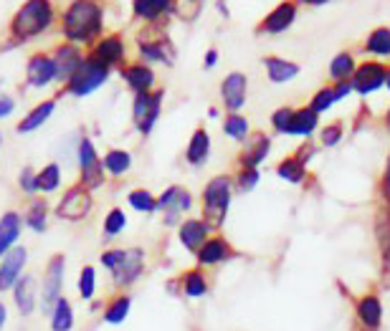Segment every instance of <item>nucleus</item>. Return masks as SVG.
<instances>
[{"label":"nucleus","instance_id":"c756f323","mask_svg":"<svg viewBox=\"0 0 390 331\" xmlns=\"http://www.w3.org/2000/svg\"><path fill=\"white\" fill-rule=\"evenodd\" d=\"M317 124H320V114L312 111L309 106H302V109L294 111V124H292V131H289V137L309 139L317 131Z\"/></svg>","mask_w":390,"mask_h":331},{"label":"nucleus","instance_id":"6e6552de","mask_svg":"<svg viewBox=\"0 0 390 331\" xmlns=\"http://www.w3.org/2000/svg\"><path fill=\"white\" fill-rule=\"evenodd\" d=\"M385 76H388V66L380 61H365L357 66L355 76H352V91L360 97H370L377 89L385 86Z\"/></svg>","mask_w":390,"mask_h":331},{"label":"nucleus","instance_id":"423d86ee","mask_svg":"<svg viewBox=\"0 0 390 331\" xmlns=\"http://www.w3.org/2000/svg\"><path fill=\"white\" fill-rule=\"evenodd\" d=\"M91 207H94L91 193L84 185H77V187H69V190L63 193L61 202L56 205V215H58L61 220L77 223V220H84V218L91 213Z\"/></svg>","mask_w":390,"mask_h":331},{"label":"nucleus","instance_id":"79ce46f5","mask_svg":"<svg viewBox=\"0 0 390 331\" xmlns=\"http://www.w3.org/2000/svg\"><path fill=\"white\" fill-rule=\"evenodd\" d=\"M127 202L137 210V213H155L157 210V200H155V195L150 190H132V193L127 195Z\"/></svg>","mask_w":390,"mask_h":331},{"label":"nucleus","instance_id":"052dcab7","mask_svg":"<svg viewBox=\"0 0 390 331\" xmlns=\"http://www.w3.org/2000/svg\"><path fill=\"white\" fill-rule=\"evenodd\" d=\"M385 86L390 89V66H388V76H385Z\"/></svg>","mask_w":390,"mask_h":331},{"label":"nucleus","instance_id":"f3484780","mask_svg":"<svg viewBox=\"0 0 390 331\" xmlns=\"http://www.w3.org/2000/svg\"><path fill=\"white\" fill-rule=\"evenodd\" d=\"M210 225L203 218H190V220H185L180 225V230H178V238H180L182 248L188 250V253H198V250L203 248V243L210 238Z\"/></svg>","mask_w":390,"mask_h":331},{"label":"nucleus","instance_id":"5fc2aeb1","mask_svg":"<svg viewBox=\"0 0 390 331\" xmlns=\"http://www.w3.org/2000/svg\"><path fill=\"white\" fill-rule=\"evenodd\" d=\"M15 109V99H10L8 94H0V119L10 117Z\"/></svg>","mask_w":390,"mask_h":331},{"label":"nucleus","instance_id":"2eb2a0df","mask_svg":"<svg viewBox=\"0 0 390 331\" xmlns=\"http://www.w3.org/2000/svg\"><path fill=\"white\" fill-rule=\"evenodd\" d=\"M246 89H249V81L241 71H233L228 76L223 79L221 83V99L223 106L228 109V114H238L241 106L246 104Z\"/></svg>","mask_w":390,"mask_h":331},{"label":"nucleus","instance_id":"f257e3e1","mask_svg":"<svg viewBox=\"0 0 390 331\" xmlns=\"http://www.w3.org/2000/svg\"><path fill=\"white\" fill-rule=\"evenodd\" d=\"M102 31V6L94 0H74L63 13V35L71 43L91 41Z\"/></svg>","mask_w":390,"mask_h":331},{"label":"nucleus","instance_id":"7c9ffc66","mask_svg":"<svg viewBox=\"0 0 390 331\" xmlns=\"http://www.w3.org/2000/svg\"><path fill=\"white\" fill-rule=\"evenodd\" d=\"M173 0H132V10L142 21H157L160 15L173 13Z\"/></svg>","mask_w":390,"mask_h":331},{"label":"nucleus","instance_id":"49530a36","mask_svg":"<svg viewBox=\"0 0 390 331\" xmlns=\"http://www.w3.org/2000/svg\"><path fill=\"white\" fill-rule=\"evenodd\" d=\"M94 291H97V268L94 266H84L81 276H79V293H81V298L89 301L94 296Z\"/></svg>","mask_w":390,"mask_h":331},{"label":"nucleus","instance_id":"dca6fc26","mask_svg":"<svg viewBox=\"0 0 390 331\" xmlns=\"http://www.w3.org/2000/svg\"><path fill=\"white\" fill-rule=\"evenodd\" d=\"M269 152H272V139L266 137L264 131H256V134H251L246 139L244 152L238 157V165L246 167V170H258V165L269 157Z\"/></svg>","mask_w":390,"mask_h":331},{"label":"nucleus","instance_id":"4be33fe9","mask_svg":"<svg viewBox=\"0 0 390 331\" xmlns=\"http://www.w3.org/2000/svg\"><path fill=\"white\" fill-rule=\"evenodd\" d=\"M91 58H97L99 63H104L107 69L119 66V63L125 61V43H122L119 35H107V38H102V41L94 46Z\"/></svg>","mask_w":390,"mask_h":331},{"label":"nucleus","instance_id":"473e14b6","mask_svg":"<svg viewBox=\"0 0 390 331\" xmlns=\"http://www.w3.org/2000/svg\"><path fill=\"white\" fill-rule=\"evenodd\" d=\"M375 238H377V248H380V253H383V266L385 268H390V207L377 210Z\"/></svg>","mask_w":390,"mask_h":331},{"label":"nucleus","instance_id":"bf43d9fd","mask_svg":"<svg viewBox=\"0 0 390 331\" xmlns=\"http://www.w3.org/2000/svg\"><path fill=\"white\" fill-rule=\"evenodd\" d=\"M6 321H8V311H6V304L0 301V331H3V326H6Z\"/></svg>","mask_w":390,"mask_h":331},{"label":"nucleus","instance_id":"3c124183","mask_svg":"<svg viewBox=\"0 0 390 331\" xmlns=\"http://www.w3.org/2000/svg\"><path fill=\"white\" fill-rule=\"evenodd\" d=\"M18 182H21V190L23 193H28V195H33V193H38V175L31 170V167H26L21 172V177H18Z\"/></svg>","mask_w":390,"mask_h":331},{"label":"nucleus","instance_id":"0eeeda50","mask_svg":"<svg viewBox=\"0 0 390 331\" xmlns=\"http://www.w3.org/2000/svg\"><path fill=\"white\" fill-rule=\"evenodd\" d=\"M79 167H81V185L86 190L102 187V182H104V165L99 159L94 142L86 137L79 142Z\"/></svg>","mask_w":390,"mask_h":331},{"label":"nucleus","instance_id":"9d476101","mask_svg":"<svg viewBox=\"0 0 390 331\" xmlns=\"http://www.w3.org/2000/svg\"><path fill=\"white\" fill-rule=\"evenodd\" d=\"M355 318L360 331H380V326H383V298H380V293H362L355 301Z\"/></svg>","mask_w":390,"mask_h":331},{"label":"nucleus","instance_id":"c03bdc74","mask_svg":"<svg viewBox=\"0 0 390 331\" xmlns=\"http://www.w3.org/2000/svg\"><path fill=\"white\" fill-rule=\"evenodd\" d=\"M294 111L292 106H281V109H276L272 114V127L276 134H289L292 131V124H294Z\"/></svg>","mask_w":390,"mask_h":331},{"label":"nucleus","instance_id":"37998d69","mask_svg":"<svg viewBox=\"0 0 390 331\" xmlns=\"http://www.w3.org/2000/svg\"><path fill=\"white\" fill-rule=\"evenodd\" d=\"M127 228V218L125 213L119 210V207H114V210H109L104 218V238L109 241V238H117L122 230Z\"/></svg>","mask_w":390,"mask_h":331},{"label":"nucleus","instance_id":"20e7f679","mask_svg":"<svg viewBox=\"0 0 390 331\" xmlns=\"http://www.w3.org/2000/svg\"><path fill=\"white\" fill-rule=\"evenodd\" d=\"M109 79V69L104 63H99L97 58H86V61L79 66V71L69 79V94L71 97H89L91 91H97L102 83Z\"/></svg>","mask_w":390,"mask_h":331},{"label":"nucleus","instance_id":"864d4df0","mask_svg":"<svg viewBox=\"0 0 390 331\" xmlns=\"http://www.w3.org/2000/svg\"><path fill=\"white\" fill-rule=\"evenodd\" d=\"M314 152H317V147H314L312 142H309V139H306L304 145H302L299 150H297V152H294V154H297V157H299L302 162H304V165H309V159L314 157Z\"/></svg>","mask_w":390,"mask_h":331},{"label":"nucleus","instance_id":"f03ea898","mask_svg":"<svg viewBox=\"0 0 390 331\" xmlns=\"http://www.w3.org/2000/svg\"><path fill=\"white\" fill-rule=\"evenodd\" d=\"M51 21H54L51 0H26L10 23V38H15L18 43L28 41V38L43 33L51 26Z\"/></svg>","mask_w":390,"mask_h":331},{"label":"nucleus","instance_id":"412c9836","mask_svg":"<svg viewBox=\"0 0 390 331\" xmlns=\"http://www.w3.org/2000/svg\"><path fill=\"white\" fill-rule=\"evenodd\" d=\"M13 298H15V306H18V314L21 316H31L36 311V306H38V283H36V278L23 276L21 281L15 283Z\"/></svg>","mask_w":390,"mask_h":331},{"label":"nucleus","instance_id":"a19ab883","mask_svg":"<svg viewBox=\"0 0 390 331\" xmlns=\"http://www.w3.org/2000/svg\"><path fill=\"white\" fill-rule=\"evenodd\" d=\"M58 187H61V167L51 162L38 172V190L41 193H56Z\"/></svg>","mask_w":390,"mask_h":331},{"label":"nucleus","instance_id":"2f4dec72","mask_svg":"<svg viewBox=\"0 0 390 331\" xmlns=\"http://www.w3.org/2000/svg\"><path fill=\"white\" fill-rule=\"evenodd\" d=\"M365 54L377 56V58H390V28L388 26H377L373 28L365 38Z\"/></svg>","mask_w":390,"mask_h":331},{"label":"nucleus","instance_id":"58836bf2","mask_svg":"<svg viewBox=\"0 0 390 331\" xmlns=\"http://www.w3.org/2000/svg\"><path fill=\"white\" fill-rule=\"evenodd\" d=\"M26 225L33 233H43V230L49 228V207L43 200H33V205L28 207L26 213Z\"/></svg>","mask_w":390,"mask_h":331},{"label":"nucleus","instance_id":"e433bc0d","mask_svg":"<svg viewBox=\"0 0 390 331\" xmlns=\"http://www.w3.org/2000/svg\"><path fill=\"white\" fill-rule=\"evenodd\" d=\"M180 281H182V293L188 298H201L208 293V278H205V273L201 268L188 271Z\"/></svg>","mask_w":390,"mask_h":331},{"label":"nucleus","instance_id":"ddd939ff","mask_svg":"<svg viewBox=\"0 0 390 331\" xmlns=\"http://www.w3.org/2000/svg\"><path fill=\"white\" fill-rule=\"evenodd\" d=\"M142 271H145V250L130 248L127 250L125 263H122L119 268L111 271V283H114L117 289H130V286H134V283L139 281Z\"/></svg>","mask_w":390,"mask_h":331},{"label":"nucleus","instance_id":"393cba45","mask_svg":"<svg viewBox=\"0 0 390 331\" xmlns=\"http://www.w3.org/2000/svg\"><path fill=\"white\" fill-rule=\"evenodd\" d=\"M127 86L134 91V94H145V91H153L155 86V71L145 63H132L122 71Z\"/></svg>","mask_w":390,"mask_h":331},{"label":"nucleus","instance_id":"ea45409f","mask_svg":"<svg viewBox=\"0 0 390 331\" xmlns=\"http://www.w3.org/2000/svg\"><path fill=\"white\" fill-rule=\"evenodd\" d=\"M223 131H226V137L236 139V142H246L251 137L249 119L241 117V114H228V117L223 119Z\"/></svg>","mask_w":390,"mask_h":331},{"label":"nucleus","instance_id":"6ab92c4d","mask_svg":"<svg viewBox=\"0 0 390 331\" xmlns=\"http://www.w3.org/2000/svg\"><path fill=\"white\" fill-rule=\"evenodd\" d=\"M195 258H198V266H221L233 258V248L223 235H216L203 243V248L195 253Z\"/></svg>","mask_w":390,"mask_h":331},{"label":"nucleus","instance_id":"39448f33","mask_svg":"<svg viewBox=\"0 0 390 331\" xmlns=\"http://www.w3.org/2000/svg\"><path fill=\"white\" fill-rule=\"evenodd\" d=\"M162 109V91H145V94H134L132 102V122L139 134H150L160 119Z\"/></svg>","mask_w":390,"mask_h":331},{"label":"nucleus","instance_id":"72a5a7b5","mask_svg":"<svg viewBox=\"0 0 390 331\" xmlns=\"http://www.w3.org/2000/svg\"><path fill=\"white\" fill-rule=\"evenodd\" d=\"M276 175L284 182H292V185H302L306 177V165L302 162L297 154H289V157H284L281 162L276 165Z\"/></svg>","mask_w":390,"mask_h":331},{"label":"nucleus","instance_id":"8fccbe9b","mask_svg":"<svg viewBox=\"0 0 390 331\" xmlns=\"http://www.w3.org/2000/svg\"><path fill=\"white\" fill-rule=\"evenodd\" d=\"M125 258H127V250L125 248L104 250V253H102V266H104V268H109V271H114V268H119V266L125 263Z\"/></svg>","mask_w":390,"mask_h":331},{"label":"nucleus","instance_id":"4d7b16f0","mask_svg":"<svg viewBox=\"0 0 390 331\" xmlns=\"http://www.w3.org/2000/svg\"><path fill=\"white\" fill-rule=\"evenodd\" d=\"M216 63H218V51L210 49L208 54H205V61H203V66H205V69H213Z\"/></svg>","mask_w":390,"mask_h":331},{"label":"nucleus","instance_id":"aec40b11","mask_svg":"<svg viewBox=\"0 0 390 331\" xmlns=\"http://www.w3.org/2000/svg\"><path fill=\"white\" fill-rule=\"evenodd\" d=\"M84 63L81 54H79L77 46H71V43H66V46H58L54 54V66H56V79L58 81H69L74 74L79 71V66Z\"/></svg>","mask_w":390,"mask_h":331},{"label":"nucleus","instance_id":"09e8293b","mask_svg":"<svg viewBox=\"0 0 390 331\" xmlns=\"http://www.w3.org/2000/svg\"><path fill=\"white\" fill-rule=\"evenodd\" d=\"M332 104H337V99H334V86H322L312 97V102H309V109L322 114V111H327Z\"/></svg>","mask_w":390,"mask_h":331},{"label":"nucleus","instance_id":"a18cd8bd","mask_svg":"<svg viewBox=\"0 0 390 331\" xmlns=\"http://www.w3.org/2000/svg\"><path fill=\"white\" fill-rule=\"evenodd\" d=\"M258 179H261L258 170H246V167H241L236 172V177H233V190H238V193H251V190L258 185Z\"/></svg>","mask_w":390,"mask_h":331},{"label":"nucleus","instance_id":"bb28decb","mask_svg":"<svg viewBox=\"0 0 390 331\" xmlns=\"http://www.w3.org/2000/svg\"><path fill=\"white\" fill-rule=\"evenodd\" d=\"M56 111V99H49V102H41L33 111H28L26 117L18 122V134H31L41 124L49 122V117Z\"/></svg>","mask_w":390,"mask_h":331},{"label":"nucleus","instance_id":"e2e57ef3","mask_svg":"<svg viewBox=\"0 0 390 331\" xmlns=\"http://www.w3.org/2000/svg\"><path fill=\"white\" fill-rule=\"evenodd\" d=\"M0 145H3V134H0Z\"/></svg>","mask_w":390,"mask_h":331},{"label":"nucleus","instance_id":"b1692460","mask_svg":"<svg viewBox=\"0 0 390 331\" xmlns=\"http://www.w3.org/2000/svg\"><path fill=\"white\" fill-rule=\"evenodd\" d=\"M208 157H210V137H208V131L201 127V129H195L193 137H190L188 150H185V162H188L190 167H203L208 162Z\"/></svg>","mask_w":390,"mask_h":331},{"label":"nucleus","instance_id":"13d9d810","mask_svg":"<svg viewBox=\"0 0 390 331\" xmlns=\"http://www.w3.org/2000/svg\"><path fill=\"white\" fill-rule=\"evenodd\" d=\"M297 6H325V3H329V0H294Z\"/></svg>","mask_w":390,"mask_h":331},{"label":"nucleus","instance_id":"0e129e2a","mask_svg":"<svg viewBox=\"0 0 390 331\" xmlns=\"http://www.w3.org/2000/svg\"><path fill=\"white\" fill-rule=\"evenodd\" d=\"M193 3H201V0H193Z\"/></svg>","mask_w":390,"mask_h":331},{"label":"nucleus","instance_id":"cd10ccee","mask_svg":"<svg viewBox=\"0 0 390 331\" xmlns=\"http://www.w3.org/2000/svg\"><path fill=\"white\" fill-rule=\"evenodd\" d=\"M139 51L145 56L147 61H155V63H173L175 61V51H173V43L167 41L165 35L160 38H155V41H139Z\"/></svg>","mask_w":390,"mask_h":331},{"label":"nucleus","instance_id":"7ed1b4c3","mask_svg":"<svg viewBox=\"0 0 390 331\" xmlns=\"http://www.w3.org/2000/svg\"><path fill=\"white\" fill-rule=\"evenodd\" d=\"M231 200H233V177L218 175L203 190V220L208 223L210 230H218L226 223Z\"/></svg>","mask_w":390,"mask_h":331},{"label":"nucleus","instance_id":"a211bd4d","mask_svg":"<svg viewBox=\"0 0 390 331\" xmlns=\"http://www.w3.org/2000/svg\"><path fill=\"white\" fill-rule=\"evenodd\" d=\"M26 79L31 86L36 89H41V86H49L51 81L56 79V66H54V58L46 54H36L28 58L26 63Z\"/></svg>","mask_w":390,"mask_h":331},{"label":"nucleus","instance_id":"603ef678","mask_svg":"<svg viewBox=\"0 0 390 331\" xmlns=\"http://www.w3.org/2000/svg\"><path fill=\"white\" fill-rule=\"evenodd\" d=\"M380 195H383L385 207H390V159H388V165H385L383 179H380Z\"/></svg>","mask_w":390,"mask_h":331},{"label":"nucleus","instance_id":"de8ad7c7","mask_svg":"<svg viewBox=\"0 0 390 331\" xmlns=\"http://www.w3.org/2000/svg\"><path fill=\"white\" fill-rule=\"evenodd\" d=\"M345 137V124L342 122H329L325 129L320 131V145L322 147H337Z\"/></svg>","mask_w":390,"mask_h":331},{"label":"nucleus","instance_id":"9b49d317","mask_svg":"<svg viewBox=\"0 0 390 331\" xmlns=\"http://www.w3.org/2000/svg\"><path fill=\"white\" fill-rule=\"evenodd\" d=\"M190 207H193V195L180 185L167 187L165 193L160 195V200H157V210H165L167 215V225H175V223L180 220V215L188 213Z\"/></svg>","mask_w":390,"mask_h":331},{"label":"nucleus","instance_id":"4468645a","mask_svg":"<svg viewBox=\"0 0 390 331\" xmlns=\"http://www.w3.org/2000/svg\"><path fill=\"white\" fill-rule=\"evenodd\" d=\"M28 261V250L15 245L3 255V263H0V291H10L15 289V283L23 278V268H26Z\"/></svg>","mask_w":390,"mask_h":331},{"label":"nucleus","instance_id":"a878e982","mask_svg":"<svg viewBox=\"0 0 390 331\" xmlns=\"http://www.w3.org/2000/svg\"><path fill=\"white\" fill-rule=\"evenodd\" d=\"M355 71H357L355 56L350 54V51H340V54H337L332 61H329V81H332V83L352 81Z\"/></svg>","mask_w":390,"mask_h":331},{"label":"nucleus","instance_id":"c85d7f7f","mask_svg":"<svg viewBox=\"0 0 390 331\" xmlns=\"http://www.w3.org/2000/svg\"><path fill=\"white\" fill-rule=\"evenodd\" d=\"M21 235V215L18 213H6L0 218V258L13 248L15 241Z\"/></svg>","mask_w":390,"mask_h":331},{"label":"nucleus","instance_id":"f704fd0d","mask_svg":"<svg viewBox=\"0 0 390 331\" xmlns=\"http://www.w3.org/2000/svg\"><path fill=\"white\" fill-rule=\"evenodd\" d=\"M49 326L51 331H71L74 329V311H71V304L66 298H58L56 306L49 314Z\"/></svg>","mask_w":390,"mask_h":331},{"label":"nucleus","instance_id":"4c0bfd02","mask_svg":"<svg viewBox=\"0 0 390 331\" xmlns=\"http://www.w3.org/2000/svg\"><path fill=\"white\" fill-rule=\"evenodd\" d=\"M130 309H132V298L127 296V293L111 298L109 304H107V309H104V321L111 326H119L127 316H130Z\"/></svg>","mask_w":390,"mask_h":331},{"label":"nucleus","instance_id":"f8f14e48","mask_svg":"<svg viewBox=\"0 0 390 331\" xmlns=\"http://www.w3.org/2000/svg\"><path fill=\"white\" fill-rule=\"evenodd\" d=\"M294 21H297V3L294 0H284L274 10H269V15L258 23L256 31L264 35H279L284 33V31H289Z\"/></svg>","mask_w":390,"mask_h":331},{"label":"nucleus","instance_id":"680f3d73","mask_svg":"<svg viewBox=\"0 0 390 331\" xmlns=\"http://www.w3.org/2000/svg\"><path fill=\"white\" fill-rule=\"evenodd\" d=\"M385 124H388V129H390V111H388V117H385Z\"/></svg>","mask_w":390,"mask_h":331},{"label":"nucleus","instance_id":"6e6d98bb","mask_svg":"<svg viewBox=\"0 0 390 331\" xmlns=\"http://www.w3.org/2000/svg\"><path fill=\"white\" fill-rule=\"evenodd\" d=\"M332 86H334V99H337V102H342L345 97H350V94H352V83H350V81L332 83Z\"/></svg>","mask_w":390,"mask_h":331},{"label":"nucleus","instance_id":"c9c22d12","mask_svg":"<svg viewBox=\"0 0 390 331\" xmlns=\"http://www.w3.org/2000/svg\"><path fill=\"white\" fill-rule=\"evenodd\" d=\"M102 165H104V172L114 175V177H122L132 167V154L127 152V150H109L104 154V159H102Z\"/></svg>","mask_w":390,"mask_h":331},{"label":"nucleus","instance_id":"1a4fd4ad","mask_svg":"<svg viewBox=\"0 0 390 331\" xmlns=\"http://www.w3.org/2000/svg\"><path fill=\"white\" fill-rule=\"evenodd\" d=\"M61 289H63V255H54V261L49 263L41 286V309L46 316L51 314L56 301L61 298Z\"/></svg>","mask_w":390,"mask_h":331},{"label":"nucleus","instance_id":"5701e85b","mask_svg":"<svg viewBox=\"0 0 390 331\" xmlns=\"http://www.w3.org/2000/svg\"><path fill=\"white\" fill-rule=\"evenodd\" d=\"M264 69H266V76L272 83H286L292 81V79L299 76L302 66L294 61H286L281 56H266L264 58Z\"/></svg>","mask_w":390,"mask_h":331}]
</instances>
